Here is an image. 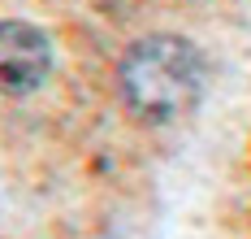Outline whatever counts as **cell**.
<instances>
[{
  "label": "cell",
  "instance_id": "cell-1",
  "mask_svg": "<svg viewBox=\"0 0 251 239\" xmlns=\"http://www.w3.org/2000/svg\"><path fill=\"white\" fill-rule=\"evenodd\" d=\"M203 57L182 35H148L126 53L117 83L122 100L143 122H177L203 96Z\"/></svg>",
  "mask_w": 251,
  "mask_h": 239
},
{
  "label": "cell",
  "instance_id": "cell-2",
  "mask_svg": "<svg viewBox=\"0 0 251 239\" xmlns=\"http://www.w3.org/2000/svg\"><path fill=\"white\" fill-rule=\"evenodd\" d=\"M52 70L48 35L30 22H0V96H26Z\"/></svg>",
  "mask_w": 251,
  "mask_h": 239
}]
</instances>
